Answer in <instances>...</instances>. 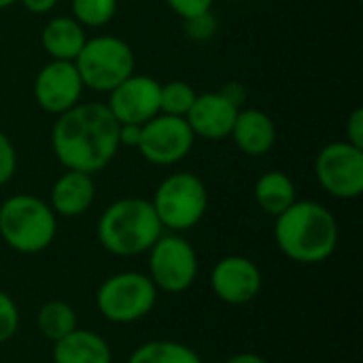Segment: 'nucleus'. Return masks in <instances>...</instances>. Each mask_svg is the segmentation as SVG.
Returning <instances> with one entry per match:
<instances>
[{
  "mask_svg": "<svg viewBox=\"0 0 363 363\" xmlns=\"http://www.w3.org/2000/svg\"><path fill=\"white\" fill-rule=\"evenodd\" d=\"M119 147V123L104 102H79L51 128L53 155L66 170L94 177L115 160Z\"/></svg>",
  "mask_w": 363,
  "mask_h": 363,
  "instance_id": "obj_1",
  "label": "nucleus"
},
{
  "mask_svg": "<svg viewBox=\"0 0 363 363\" xmlns=\"http://www.w3.org/2000/svg\"><path fill=\"white\" fill-rule=\"evenodd\" d=\"M274 219V240L287 259L313 266L336 253L340 228L334 213L321 202L296 200Z\"/></svg>",
  "mask_w": 363,
  "mask_h": 363,
  "instance_id": "obj_2",
  "label": "nucleus"
},
{
  "mask_svg": "<svg viewBox=\"0 0 363 363\" xmlns=\"http://www.w3.org/2000/svg\"><path fill=\"white\" fill-rule=\"evenodd\" d=\"M164 234L151 200L121 198L108 204L96 225L100 247L115 257H136L147 253Z\"/></svg>",
  "mask_w": 363,
  "mask_h": 363,
  "instance_id": "obj_3",
  "label": "nucleus"
},
{
  "mask_svg": "<svg viewBox=\"0 0 363 363\" xmlns=\"http://www.w3.org/2000/svg\"><path fill=\"white\" fill-rule=\"evenodd\" d=\"M57 236V215L38 196L15 194L0 204V238L21 255H36Z\"/></svg>",
  "mask_w": 363,
  "mask_h": 363,
  "instance_id": "obj_4",
  "label": "nucleus"
},
{
  "mask_svg": "<svg viewBox=\"0 0 363 363\" xmlns=\"http://www.w3.org/2000/svg\"><path fill=\"white\" fill-rule=\"evenodd\" d=\"M151 204L162 228L181 234L204 219L208 211V189L194 172H172L157 185Z\"/></svg>",
  "mask_w": 363,
  "mask_h": 363,
  "instance_id": "obj_5",
  "label": "nucleus"
},
{
  "mask_svg": "<svg viewBox=\"0 0 363 363\" xmlns=\"http://www.w3.org/2000/svg\"><path fill=\"white\" fill-rule=\"evenodd\" d=\"M157 287L145 272H117L104 279L96 291V308L104 321L130 325L143 321L157 304Z\"/></svg>",
  "mask_w": 363,
  "mask_h": 363,
  "instance_id": "obj_6",
  "label": "nucleus"
},
{
  "mask_svg": "<svg viewBox=\"0 0 363 363\" xmlns=\"http://www.w3.org/2000/svg\"><path fill=\"white\" fill-rule=\"evenodd\" d=\"M74 66L87 89L108 94L134 74L136 57L123 38L102 34L85 40L83 49L74 57Z\"/></svg>",
  "mask_w": 363,
  "mask_h": 363,
  "instance_id": "obj_7",
  "label": "nucleus"
},
{
  "mask_svg": "<svg viewBox=\"0 0 363 363\" xmlns=\"http://www.w3.org/2000/svg\"><path fill=\"white\" fill-rule=\"evenodd\" d=\"M149 253L147 277L162 294L187 291L200 272V262L194 245L181 234H162Z\"/></svg>",
  "mask_w": 363,
  "mask_h": 363,
  "instance_id": "obj_8",
  "label": "nucleus"
},
{
  "mask_svg": "<svg viewBox=\"0 0 363 363\" xmlns=\"http://www.w3.org/2000/svg\"><path fill=\"white\" fill-rule=\"evenodd\" d=\"M315 177L323 191L338 200H355L363 194V149L347 140L325 145L315 160Z\"/></svg>",
  "mask_w": 363,
  "mask_h": 363,
  "instance_id": "obj_9",
  "label": "nucleus"
},
{
  "mask_svg": "<svg viewBox=\"0 0 363 363\" xmlns=\"http://www.w3.org/2000/svg\"><path fill=\"white\" fill-rule=\"evenodd\" d=\"M194 143L196 136L185 117L160 113L143 123L136 151L153 166H174L191 153Z\"/></svg>",
  "mask_w": 363,
  "mask_h": 363,
  "instance_id": "obj_10",
  "label": "nucleus"
},
{
  "mask_svg": "<svg viewBox=\"0 0 363 363\" xmlns=\"http://www.w3.org/2000/svg\"><path fill=\"white\" fill-rule=\"evenodd\" d=\"M85 85L74 62L51 60L34 79V100L49 115H62L79 104Z\"/></svg>",
  "mask_w": 363,
  "mask_h": 363,
  "instance_id": "obj_11",
  "label": "nucleus"
},
{
  "mask_svg": "<svg viewBox=\"0 0 363 363\" xmlns=\"http://www.w3.org/2000/svg\"><path fill=\"white\" fill-rule=\"evenodd\" d=\"M264 287L259 266L245 255L221 257L211 272L213 294L230 306H245L253 302Z\"/></svg>",
  "mask_w": 363,
  "mask_h": 363,
  "instance_id": "obj_12",
  "label": "nucleus"
},
{
  "mask_svg": "<svg viewBox=\"0 0 363 363\" xmlns=\"http://www.w3.org/2000/svg\"><path fill=\"white\" fill-rule=\"evenodd\" d=\"M160 81L149 74H130L113 91H108V111L119 125H143L160 115Z\"/></svg>",
  "mask_w": 363,
  "mask_h": 363,
  "instance_id": "obj_13",
  "label": "nucleus"
},
{
  "mask_svg": "<svg viewBox=\"0 0 363 363\" xmlns=\"http://www.w3.org/2000/svg\"><path fill=\"white\" fill-rule=\"evenodd\" d=\"M238 111L240 106L223 91H206L196 96L189 113L185 115V121L189 123L196 138L223 140L230 138Z\"/></svg>",
  "mask_w": 363,
  "mask_h": 363,
  "instance_id": "obj_14",
  "label": "nucleus"
},
{
  "mask_svg": "<svg viewBox=\"0 0 363 363\" xmlns=\"http://www.w3.org/2000/svg\"><path fill=\"white\" fill-rule=\"evenodd\" d=\"M277 123L259 108H240L230 138L249 157H262L277 145Z\"/></svg>",
  "mask_w": 363,
  "mask_h": 363,
  "instance_id": "obj_15",
  "label": "nucleus"
},
{
  "mask_svg": "<svg viewBox=\"0 0 363 363\" xmlns=\"http://www.w3.org/2000/svg\"><path fill=\"white\" fill-rule=\"evenodd\" d=\"M96 200V183L91 174L66 170L51 187L49 206L57 217H81L85 215Z\"/></svg>",
  "mask_w": 363,
  "mask_h": 363,
  "instance_id": "obj_16",
  "label": "nucleus"
},
{
  "mask_svg": "<svg viewBox=\"0 0 363 363\" xmlns=\"http://www.w3.org/2000/svg\"><path fill=\"white\" fill-rule=\"evenodd\" d=\"M53 363H113V351L104 336L77 328L53 342Z\"/></svg>",
  "mask_w": 363,
  "mask_h": 363,
  "instance_id": "obj_17",
  "label": "nucleus"
},
{
  "mask_svg": "<svg viewBox=\"0 0 363 363\" xmlns=\"http://www.w3.org/2000/svg\"><path fill=\"white\" fill-rule=\"evenodd\" d=\"M85 40V28L72 15L51 17L40 32V45L51 60L74 62Z\"/></svg>",
  "mask_w": 363,
  "mask_h": 363,
  "instance_id": "obj_18",
  "label": "nucleus"
},
{
  "mask_svg": "<svg viewBox=\"0 0 363 363\" xmlns=\"http://www.w3.org/2000/svg\"><path fill=\"white\" fill-rule=\"evenodd\" d=\"M253 198L266 215L279 217L298 200V189L289 174L281 170H268L255 181Z\"/></svg>",
  "mask_w": 363,
  "mask_h": 363,
  "instance_id": "obj_19",
  "label": "nucleus"
},
{
  "mask_svg": "<svg viewBox=\"0 0 363 363\" xmlns=\"http://www.w3.org/2000/svg\"><path fill=\"white\" fill-rule=\"evenodd\" d=\"M36 328L47 340L57 342L79 328L77 311L64 300H49L36 313Z\"/></svg>",
  "mask_w": 363,
  "mask_h": 363,
  "instance_id": "obj_20",
  "label": "nucleus"
},
{
  "mask_svg": "<svg viewBox=\"0 0 363 363\" xmlns=\"http://www.w3.org/2000/svg\"><path fill=\"white\" fill-rule=\"evenodd\" d=\"M128 363H204L200 355L177 340H149L136 347Z\"/></svg>",
  "mask_w": 363,
  "mask_h": 363,
  "instance_id": "obj_21",
  "label": "nucleus"
},
{
  "mask_svg": "<svg viewBox=\"0 0 363 363\" xmlns=\"http://www.w3.org/2000/svg\"><path fill=\"white\" fill-rule=\"evenodd\" d=\"M196 89L187 81H168L160 85V113L185 117L196 100Z\"/></svg>",
  "mask_w": 363,
  "mask_h": 363,
  "instance_id": "obj_22",
  "label": "nucleus"
},
{
  "mask_svg": "<svg viewBox=\"0 0 363 363\" xmlns=\"http://www.w3.org/2000/svg\"><path fill=\"white\" fill-rule=\"evenodd\" d=\"M70 9L83 28H102L113 21L117 0H70Z\"/></svg>",
  "mask_w": 363,
  "mask_h": 363,
  "instance_id": "obj_23",
  "label": "nucleus"
},
{
  "mask_svg": "<svg viewBox=\"0 0 363 363\" xmlns=\"http://www.w3.org/2000/svg\"><path fill=\"white\" fill-rule=\"evenodd\" d=\"M19 330V308L17 302L0 289V345L9 342Z\"/></svg>",
  "mask_w": 363,
  "mask_h": 363,
  "instance_id": "obj_24",
  "label": "nucleus"
},
{
  "mask_svg": "<svg viewBox=\"0 0 363 363\" xmlns=\"http://www.w3.org/2000/svg\"><path fill=\"white\" fill-rule=\"evenodd\" d=\"M17 170V151L11 138L0 132V187H4Z\"/></svg>",
  "mask_w": 363,
  "mask_h": 363,
  "instance_id": "obj_25",
  "label": "nucleus"
},
{
  "mask_svg": "<svg viewBox=\"0 0 363 363\" xmlns=\"http://www.w3.org/2000/svg\"><path fill=\"white\" fill-rule=\"evenodd\" d=\"M213 2L215 0H166V4L170 6V11L177 13L179 17H183L185 21L211 13Z\"/></svg>",
  "mask_w": 363,
  "mask_h": 363,
  "instance_id": "obj_26",
  "label": "nucleus"
},
{
  "mask_svg": "<svg viewBox=\"0 0 363 363\" xmlns=\"http://www.w3.org/2000/svg\"><path fill=\"white\" fill-rule=\"evenodd\" d=\"M185 26H187V32L194 38H211L215 34V19H213L211 13L200 15L196 19H189V21H185Z\"/></svg>",
  "mask_w": 363,
  "mask_h": 363,
  "instance_id": "obj_27",
  "label": "nucleus"
},
{
  "mask_svg": "<svg viewBox=\"0 0 363 363\" xmlns=\"http://www.w3.org/2000/svg\"><path fill=\"white\" fill-rule=\"evenodd\" d=\"M347 143L363 149V108H355L347 119Z\"/></svg>",
  "mask_w": 363,
  "mask_h": 363,
  "instance_id": "obj_28",
  "label": "nucleus"
},
{
  "mask_svg": "<svg viewBox=\"0 0 363 363\" xmlns=\"http://www.w3.org/2000/svg\"><path fill=\"white\" fill-rule=\"evenodd\" d=\"M140 128L143 125H134V123L119 125V145H125V147L136 149L138 143H140Z\"/></svg>",
  "mask_w": 363,
  "mask_h": 363,
  "instance_id": "obj_29",
  "label": "nucleus"
},
{
  "mask_svg": "<svg viewBox=\"0 0 363 363\" xmlns=\"http://www.w3.org/2000/svg\"><path fill=\"white\" fill-rule=\"evenodd\" d=\"M17 2H21L23 9L32 15H47L57 6L60 0H17Z\"/></svg>",
  "mask_w": 363,
  "mask_h": 363,
  "instance_id": "obj_30",
  "label": "nucleus"
},
{
  "mask_svg": "<svg viewBox=\"0 0 363 363\" xmlns=\"http://www.w3.org/2000/svg\"><path fill=\"white\" fill-rule=\"evenodd\" d=\"M223 363H268V359H264L257 353H238V355H232L230 359H225Z\"/></svg>",
  "mask_w": 363,
  "mask_h": 363,
  "instance_id": "obj_31",
  "label": "nucleus"
},
{
  "mask_svg": "<svg viewBox=\"0 0 363 363\" xmlns=\"http://www.w3.org/2000/svg\"><path fill=\"white\" fill-rule=\"evenodd\" d=\"M13 4H17V0H0V11H2V9L13 6Z\"/></svg>",
  "mask_w": 363,
  "mask_h": 363,
  "instance_id": "obj_32",
  "label": "nucleus"
}]
</instances>
